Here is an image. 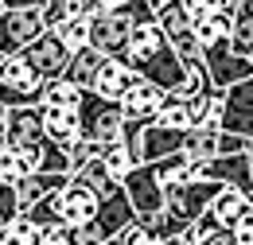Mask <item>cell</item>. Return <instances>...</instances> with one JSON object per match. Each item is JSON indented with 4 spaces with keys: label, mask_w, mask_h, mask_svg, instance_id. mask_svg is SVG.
Segmentation results:
<instances>
[{
    "label": "cell",
    "mask_w": 253,
    "mask_h": 245,
    "mask_svg": "<svg viewBox=\"0 0 253 245\" xmlns=\"http://www.w3.org/2000/svg\"><path fill=\"white\" fill-rule=\"evenodd\" d=\"M132 82H136V74H132V66L125 59H105L97 66L94 82H90V93L105 97V101H121L132 90Z\"/></svg>",
    "instance_id": "cell-11"
},
{
    "label": "cell",
    "mask_w": 253,
    "mask_h": 245,
    "mask_svg": "<svg viewBox=\"0 0 253 245\" xmlns=\"http://www.w3.org/2000/svg\"><path fill=\"white\" fill-rule=\"evenodd\" d=\"M101 245H121V242H117V238H109V242H101Z\"/></svg>",
    "instance_id": "cell-45"
},
{
    "label": "cell",
    "mask_w": 253,
    "mask_h": 245,
    "mask_svg": "<svg viewBox=\"0 0 253 245\" xmlns=\"http://www.w3.org/2000/svg\"><path fill=\"white\" fill-rule=\"evenodd\" d=\"M20 55H24V62L32 66V70L43 78V82H55V78H63L66 62H70V51L59 43V35H55V31H43V35L35 39L32 47H24Z\"/></svg>",
    "instance_id": "cell-8"
},
{
    "label": "cell",
    "mask_w": 253,
    "mask_h": 245,
    "mask_svg": "<svg viewBox=\"0 0 253 245\" xmlns=\"http://www.w3.org/2000/svg\"><path fill=\"white\" fill-rule=\"evenodd\" d=\"M168 43H171V51L179 55V62H183V66L199 59V43H195V31H191V28L175 31V35H168Z\"/></svg>",
    "instance_id": "cell-31"
},
{
    "label": "cell",
    "mask_w": 253,
    "mask_h": 245,
    "mask_svg": "<svg viewBox=\"0 0 253 245\" xmlns=\"http://www.w3.org/2000/svg\"><path fill=\"white\" fill-rule=\"evenodd\" d=\"M183 156L191 163H207L222 156V128H211V124H195L183 132Z\"/></svg>",
    "instance_id": "cell-17"
},
{
    "label": "cell",
    "mask_w": 253,
    "mask_h": 245,
    "mask_svg": "<svg viewBox=\"0 0 253 245\" xmlns=\"http://www.w3.org/2000/svg\"><path fill=\"white\" fill-rule=\"evenodd\" d=\"M156 124L160 128H175V132H187L191 128V105L183 93H164L156 105Z\"/></svg>",
    "instance_id": "cell-23"
},
{
    "label": "cell",
    "mask_w": 253,
    "mask_h": 245,
    "mask_svg": "<svg viewBox=\"0 0 253 245\" xmlns=\"http://www.w3.org/2000/svg\"><path fill=\"white\" fill-rule=\"evenodd\" d=\"M70 179H78V183H86V187H90V191L97 195V199H105V195H113V191L121 187L117 179H113V175H109V167L101 163V156H94L90 163H82V167H78V171H74Z\"/></svg>",
    "instance_id": "cell-24"
},
{
    "label": "cell",
    "mask_w": 253,
    "mask_h": 245,
    "mask_svg": "<svg viewBox=\"0 0 253 245\" xmlns=\"http://www.w3.org/2000/svg\"><path fill=\"white\" fill-rule=\"evenodd\" d=\"M4 132H8V105H0V144H4Z\"/></svg>",
    "instance_id": "cell-42"
},
{
    "label": "cell",
    "mask_w": 253,
    "mask_h": 245,
    "mask_svg": "<svg viewBox=\"0 0 253 245\" xmlns=\"http://www.w3.org/2000/svg\"><path fill=\"white\" fill-rule=\"evenodd\" d=\"M4 28H8V43H12V51L32 47L35 39L47 31L43 8H12V12H4Z\"/></svg>",
    "instance_id": "cell-12"
},
{
    "label": "cell",
    "mask_w": 253,
    "mask_h": 245,
    "mask_svg": "<svg viewBox=\"0 0 253 245\" xmlns=\"http://www.w3.org/2000/svg\"><path fill=\"white\" fill-rule=\"evenodd\" d=\"M156 24H160L164 35H175V31L191 28V20L183 16V8H179V0H168V4L160 8V12H156Z\"/></svg>",
    "instance_id": "cell-29"
},
{
    "label": "cell",
    "mask_w": 253,
    "mask_h": 245,
    "mask_svg": "<svg viewBox=\"0 0 253 245\" xmlns=\"http://www.w3.org/2000/svg\"><path fill=\"white\" fill-rule=\"evenodd\" d=\"M152 245H183V238H168V242H152Z\"/></svg>",
    "instance_id": "cell-43"
},
{
    "label": "cell",
    "mask_w": 253,
    "mask_h": 245,
    "mask_svg": "<svg viewBox=\"0 0 253 245\" xmlns=\"http://www.w3.org/2000/svg\"><path fill=\"white\" fill-rule=\"evenodd\" d=\"M86 90L70 86L66 78H55V82H43V93H39V105L43 109H66V113H78Z\"/></svg>",
    "instance_id": "cell-21"
},
{
    "label": "cell",
    "mask_w": 253,
    "mask_h": 245,
    "mask_svg": "<svg viewBox=\"0 0 253 245\" xmlns=\"http://www.w3.org/2000/svg\"><path fill=\"white\" fill-rule=\"evenodd\" d=\"M94 156H97V148H94V144H86V140H74V144L66 148V160H70V175H74V171H78L82 163H90Z\"/></svg>",
    "instance_id": "cell-34"
},
{
    "label": "cell",
    "mask_w": 253,
    "mask_h": 245,
    "mask_svg": "<svg viewBox=\"0 0 253 245\" xmlns=\"http://www.w3.org/2000/svg\"><path fill=\"white\" fill-rule=\"evenodd\" d=\"M250 206V199H246V191H238V187H222L218 195H214V203L207 206V214L214 218V226H222V230H230L238 218H242V210Z\"/></svg>",
    "instance_id": "cell-19"
},
{
    "label": "cell",
    "mask_w": 253,
    "mask_h": 245,
    "mask_svg": "<svg viewBox=\"0 0 253 245\" xmlns=\"http://www.w3.org/2000/svg\"><path fill=\"white\" fill-rule=\"evenodd\" d=\"M230 234H234V242H238V245H253V206L242 210V218L230 226Z\"/></svg>",
    "instance_id": "cell-35"
},
{
    "label": "cell",
    "mask_w": 253,
    "mask_h": 245,
    "mask_svg": "<svg viewBox=\"0 0 253 245\" xmlns=\"http://www.w3.org/2000/svg\"><path fill=\"white\" fill-rule=\"evenodd\" d=\"M101 210V199L86 183L78 179H66V187L55 195V214H59V226H70V230H82L90 226Z\"/></svg>",
    "instance_id": "cell-6"
},
{
    "label": "cell",
    "mask_w": 253,
    "mask_h": 245,
    "mask_svg": "<svg viewBox=\"0 0 253 245\" xmlns=\"http://www.w3.org/2000/svg\"><path fill=\"white\" fill-rule=\"evenodd\" d=\"M0 86H8V90L24 93V97H32L35 105H39V93H43V78H39L32 66L24 62V55L16 51V55H4V59H0Z\"/></svg>",
    "instance_id": "cell-14"
},
{
    "label": "cell",
    "mask_w": 253,
    "mask_h": 245,
    "mask_svg": "<svg viewBox=\"0 0 253 245\" xmlns=\"http://www.w3.org/2000/svg\"><path fill=\"white\" fill-rule=\"evenodd\" d=\"M51 31L59 35V43H63L70 55L82 51V47H90V20H63V24H55Z\"/></svg>",
    "instance_id": "cell-28"
},
{
    "label": "cell",
    "mask_w": 253,
    "mask_h": 245,
    "mask_svg": "<svg viewBox=\"0 0 253 245\" xmlns=\"http://www.w3.org/2000/svg\"><path fill=\"white\" fill-rule=\"evenodd\" d=\"M4 55H16L12 51V43H8V28H4V12H0V59Z\"/></svg>",
    "instance_id": "cell-40"
},
{
    "label": "cell",
    "mask_w": 253,
    "mask_h": 245,
    "mask_svg": "<svg viewBox=\"0 0 253 245\" xmlns=\"http://www.w3.org/2000/svg\"><path fill=\"white\" fill-rule=\"evenodd\" d=\"M97 8H101V12H121V8H125L128 0H94Z\"/></svg>",
    "instance_id": "cell-41"
},
{
    "label": "cell",
    "mask_w": 253,
    "mask_h": 245,
    "mask_svg": "<svg viewBox=\"0 0 253 245\" xmlns=\"http://www.w3.org/2000/svg\"><path fill=\"white\" fill-rule=\"evenodd\" d=\"M179 8H183V16H187L191 24H203L207 16L218 12V0H179Z\"/></svg>",
    "instance_id": "cell-33"
},
{
    "label": "cell",
    "mask_w": 253,
    "mask_h": 245,
    "mask_svg": "<svg viewBox=\"0 0 253 245\" xmlns=\"http://www.w3.org/2000/svg\"><path fill=\"white\" fill-rule=\"evenodd\" d=\"M97 156H101V163L109 167V175H113L117 183L125 179V175L132 171V167H140V160H136V152H132L128 144H121V140H113V144H105V148H101Z\"/></svg>",
    "instance_id": "cell-26"
},
{
    "label": "cell",
    "mask_w": 253,
    "mask_h": 245,
    "mask_svg": "<svg viewBox=\"0 0 253 245\" xmlns=\"http://www.w3.org/2000/svg\"><path fill=\"white\" fill-rule=\"evenodd\" d=\"M39 113H43V140L66 152V148L78 140V113H66V109H43V105H39Z\"/></svg>",
    "instance_id": "cell-18"
},
{
    "label": "cell",
    "mask_w": 253,
    "mask_h": 245,
    "mask_svg": "<svg viewBox=\"0 0 253 245\" xmlns=\"http://www.w3.org/2000/svg\"><path fill=\"white\" fill-rule=\"evenodd\" d=\"M222 132L253 140V74L222 93Z\"/></svg>",
    "instance_id": "cell-7"
},
{
    "label": "cell",
    "mask_w": 253,
    "mask_h": 245,
    "mask_svg": "<svg viewBox=\"0 0 253 245\" xmlns=\"http://www.w3.org/2000/svg\"><path fill=\"white\" fill-rule=\"evenodd\" d=\"M121 59L132 66L136 78H144V82L156 86L160 93H179L183 82H187V66L171 51V43H168V35L160 31L156 20L136 24V31H132V39H128Z\"/></svg>",
    "instance_id": "cell-1"
},
{
    "label": "cell",
    "mask_w": 253,
    "mask_h": 245,
    "mask_svg": "<svg viewBox=\"0 0 253 245\" xmlns=\"http://www.w3.org/2000/svg\"><path fill=\"white\" fill-rule=\"evenodd\" d=\"M121 124H125L121 101H105V97L86 90L82 105H78V140L94 144L97 152H101L105 144H113L121 136Z\"/></svg>",
    "instance_id": "cell-2"
},
{
    "label": "cell",
    "mask_w": 253,
    "mask_h": 245,
    "mask_svg": "<svg viewBox=\"0 0 253 245\" xmlns=\"http://www.w3.org/2000/svg\"><path fill=\"white\" fill-rule=\"evenodd\" d=\"M199 59H203V66H207V78H211L214 90H230V86L246 82V78L253 74V62L238 59V55L230 51V39H218V43L203 47Z\"/></svg>",
    "instance_id": "cell-5"
},
{
    "label": "cell",
    "mask_w": 253,
    "mask_h": 245,
    "mask_svg": "<svg viewBox=\"0 0 253 245\" xmlns=\"http://www.w3.org/2000/svg\"><path fill=\"white\" fill-rule=\"evenodd\" d=\"M43 140V113L39 105H20L8 109V132H4V148H24Z\"/></svg>",
    "instance_id": "cell-13"
},
{
    "label": "cell",
    "mask_w": 253,
    "mask_h": 245,
    "mask_svg": "<svg viewBox=\"0 0 253 245\" xmlns=\"http://www.w3.org/2000/svg\"><path fill=\"white\" fill-rule=\"evenodd\" d=\"M246 199H250V206H253V191H250V195H246Z\"/></svg>",
    "instance_id": "cell-46"
},
{
    "label": "cell",
    "mask_w": 253,
    "mask_h": 245,
    "mask_svg": "<svg viewBox=\"0 0 253 245\" xmlns=\"http://www.w3.org/2000/svg\"><path fill=\"white\" fill-rule=\"evenodd\" d=\"M39 242H43V230L28 214H16L0 230V245H39Z\"/></svg>",
    "instance_id": "cell-27"
},
{
    "label": "cell",
    "mask_w": 253,
    "mask_h": 245,
    "mask_svg": "<svg viewBox=\"0 0 253 245\" xmlns=\"http://www.w3.org/2000/svg\"><path fill=\"white\" fill-rule=\"evenodd\" d=\"M199 245H238L230 230H211L207 238H199Z\"/></svg>",
    "instance_id": "cell-39"
},
{
    "label": "cell",
    "mask_w": 253,
    "mask_h": 245,
    "mask_svg": "<svg viewBox=\"0 0 253 245\" xmlns=\"http://www.w3.org/2000/svg\"><path fill=\"white\" fill-rule=\"evenodd\" d=\"M20 214V195H16V183H0V230Z\"/></svg>",
    "instance_id": "cell-32"
},
{
    "label": "cell",
    "mask_w": 253,
    "mask_h": 245,
    "mask_svg": "<svg viewBox=\"0 0 253 245\" xmlns=\"http://www.w3.org/2000/svg\"><path fill=\"white\" fill-rule=\"evenodd\" d=\"M117 242L121 245H152V238H148V230H144L140 222H132V226H125V230L117 234Z\"/></svg>",
    "instance_id": "cell-36"
},
{
    "label": "cell",
    "mask_w": 253,
    "mask_h": 245,
    "mask_svg": "<svg viewBox=\"0 0 253 245\" xmlns=\"http://www.w3.org/2000/svg\"><path fill=\"white\" fill-rule=\"evenodd\" d=\"M183 152V132L175 128H160V124H144L136 136V160L140 163H160L168 156Z\"/></svg>",
    "instance_id": "cell-10"
},
{
    "label": "cell",
    "mask_w": 253,
    "mask_h": 245,
    "mask_svg": "<svg viewBox=\"0 0 253 245\" xmlns=\"http://www.w3.org/2000/svg\"><path fill=\"white\" fill-rule=\"evenodd\" d=\"M128 195V206H132V222H152L156 214H164V183L156 179V171H152V163H140V167H132L125 179H121Z\"/></svg>",
    "instance_id": "cell-4"
},
{
    "label": "cell",
    "mask_w": 253,
    "mask_h": 245,
    "mask_svg": "<svg viewBox=\"0 0 253 245\" xmlns=\"http://www.w3.org/2000/svg\"><path fill=\"white\" fill-rule=\"evenodd\" d=\"M125 226H132V206H128L125 187H117L113 195L101 199V210H97V218H94V230L109 242V238H117Z\"/></svg>",
    "instance_id": "cell-15"
},
{
    "label": "cell",
    "mask_w": 253,
    "mask_h": 245,
    "mask_svg": "<svg viewBox=\"0 0 253 245\" xmlns=\"http://www.w3.org/2000/svg\"><path fill=\"white\" fill-rule=\"evenodd\" d=\"M66 179H70V175H28V179H20V183H16V195H20V210H28V206H35L39 199H47V195L63 191Z\"/></svg>",
    "instance_id": "cell-22"
},
{
    "label": "cell",
    "mask_w": 253,
    "mask_h": 245,
    "mask_svg": "<svg viewBox=\"0 0 253 245\" xmlns=\"http://www.w3.org/2000/svg\"><path fill=\"white\" fill-rule=\"evenodd\" d=\"M105 62V55H97L94 47H82V51H74L70 55V62H66L63 78L70 82V86H78V90H90V82H94L97 66Z\"/></svg>",
    "instance_id": "cell-20"
},
{
    "label": "cell",
    "mask_w": 253,
    "mask_h": 245,
    "mask_svg": "<svg viewBox=\"0 0 253 245\" xmlns=\"http://www.w3.org/2000/svg\"><path fill=\"white\" fill-rule=\"evenodd\" d=\"M195 171H199V179H207V183H218V187H238V191H253V175H250V160L246 152L242 156H214V160H207V163H195Z\"/></svg>",
    "instance_id": "cell-9"
},
{
    "label": "cell",
    "mask_w": 253,
    "mask_h": 245,
    "mask_svg": "<svg viewBox=\"0 0 253 245\" xmlns=\"http://www.w3.org/2000/svg\"><path fill=\"white\" fill-rule=\"evenodd\" d=\"M59 195V191H55ZM55 195H47V199H39L35 206H28V210H20V214H28L39 226V230H51V226H59V214H55Z\"/></svg>",
    "instance_id": "cell-30"
},
{
    "label": "cell",
    "mask_w": 253,
    "mask_h": 245,
    "mask_svg": "<svg viewBox=\"0 0 253 245\" xmlns=\"http://www.w3.org/2000/svg\"><path fill=\"white\" fill-rule=\"evenodd\" d=\"M39 245H74V230L70 226H51V230H43Z\"/></svg>",
    "instance_id": "cell-37"
},
{
    "label": "cell",
    "mask_w": 253,
    "mask_h": 245,
    "mask_svg": "<svg viewBox=\"0 0 253 245\" xmlns=\"http://www.w3.org/2000/svg\"><path fill=\"white\" fill-rule=\"evenodd\" d=\"M101 242H105V238L94 230V222H90V226H82V230H74V245H101Z\"/></svg>",
    "instance_id": "cell-38"
},
{
    "label": "cell",
    "mask_w": 253,
    "mask_h": 245,
    "mask_svg": "<svg viewBox=\"0 0 253 245\" xmlns=\"http://www.w3.org/2000/svg\"><path fill=\"white\" fill-rule=\"evenodd\" d=\"M246 160H250V175H253V144H250V152H246Z\"/></svg>",
    "instance_id": "cell-44"
},
{
    "label": "cell",
    "mask_w": 253,
    "mask_h": 245,
    "mask_svg": "<svg viewBox=\"0 0 253 245\" xmlns=\"http://www.w3.org/2000/svg\"><path fill=\"white\" fill-rule=\"evenodd\" d=\"M152 171H156V179L164 187H175V183H191V179H199V171H195V163H191L183 152L168 156V160H160L152 163Z\"/></svg>",
    "instance_id": "cell-25"
},
{
    "label": "cell",
    "mask_w": 253,
    "mask_h": 245,
    "mask_svg": "<svg viewBox=\"0 0 253 245\" xmlns=\"http://www.w3.org/2000/svg\"><path fill=\"white\" fill-rule=\"evenodd\" d=\"M164 93L156 86H148L144 78H136L132 82V90L121 97V113H125V121H140V124H156V105Z\"/></svg>",
    "instance_id": "cell-16"
},
{
    "label": "cell",
    "mask_w": 253,
    "mask_h": 245,
    "mask_svg": "<svg viewBox=\"0 0 253 245\" xmlns=\"http://www.w3.org/2000/svg\"><path fill=\"white\" fill-rule=\"evenodd\" d=\"M0 148H4V144H0Z\"/></svg>",
    "instance_id": "cell-47"
},
{
    "label": "cell",
    "mask_w": 253,
    "mask_h": 245,
    "mask_svg": "<svg viewBox=\"0 0 253 245\" xmlns=\"http://www.w3.org/2000/svg\"><path fill=\"white\" fill-rule=\"evenodd\" d=\"M222 187L218 183H207V179H191V183H175V187H164V214L179 226H191L207 214V206L214 203Z\"/></svg>",
    "instance_id": "cell-3"
}]
</instances>
